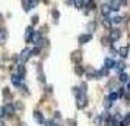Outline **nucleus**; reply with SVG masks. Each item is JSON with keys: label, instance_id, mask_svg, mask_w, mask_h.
<instances>
[{"label": "nucleus", "instance_id": "f257e3e1", "mask_svg": "<svg viewBox=\"0 0 130 126\" xmlns=\"http://www.w3.org/2000/svg\"><path fill=\"white\" fill-rule=\"evenodd\" d=\"M31 43L34 44V46H37V47H40L42 43V37H41V32L40 31H34V35H32V38H31Z\"/></svg>", "mask_w": 130, "mask_h": 126}, {"label": "nucleus", "instance_id": "f03ea898", "mask_svg": "<svg viewBox=\"0 0 130 126\" xmlns=\"http://www.w3.org/2000/svg\"><path fill=\"white\" fill-rule=\"evenodd\" d=\"M88 104V98H86V94H77V101L76 106L77 108H85Z\"/></svg>", "mask_w": 130, "mask_h": 126}, {"label": "nucleus", "instance_id": "7ed1b4c3", "mask_svg": "<svg viewBox=\"0 0 130 126\" xmlns=\"http://www.w3.org/2000/svg\"><path fill=\"white\" fill-rule=\"evenodd\" d=\"M31 56H32V50H29V48H24L22 53L19 54V62H21V63H25Z\"/></svg>", "mask_w": 130, "mask_h": 126}, {"label": "nucleus", "instance_id": "20e7f679", "mask_svg": "<svg viewBox=\"0 0 130 126\" xmlns=\"http://www.w3.org/2000/svg\"><path fill=\"white\" fill-rule=\"evenodd\" d=\"M10 81H12V84L15 85V87H22V82H24V78L21 76V75H12V78H10Z\"/></svg>", "mask_w": 130, "mask_h": 126}, {"label": "nucleus", "instance_id": "39448f33", "mask_svg": "<svg viewBox=\"0 0 130 126\" xmlns=\"http://www.w3.org/2000/svg\"><path fill=\"white\" fill-rule=\"evenodd\" d=\"M91 38H92L91 34H82V35H79L77 41H79V44H86L88 41H91Z\"/></svg>", "mask_w": 130, "mask_h": 126}, {"label": "nucleus", "instance_id": "423d86ee", "mask_svg": "<svg viewBox=\"0 0 130 126\" xmlns=\"http://www.w3.org/2000/svg\"><path fill=\"white\" fill-rule=\"evenodd\" d=\"M22 6H24L25 12H29L31 9L34 7V3H32V0H22Z\"/></svg>", "mask_w": 130, "mask_h": 126}, {"label": "nucleus", "instance_id": "0eeeda50", "mask_svg": "<svg viewBox=\"0 0 130 126\" xmlns=\"http://www.w3.org/2000/svg\"><path fill=\"white\" fill-rule=\"evenodd\" d=\"M121 3H123V0H111V2H110L111 10H118V9L121 7Z\"/></svg>", "mask_w": 130, "mask_h": 126}, {"label": "nucleus", "instance_id": "6e6552de", "mask_svg": "<svg viewBox=\"0 0 130 126\" xmlns=\"http://www.w3.org/2000/svg\"><path fill=\"white\" fill-rule=\"evenodd\" d=\"M120 37H121V32H120V30H117V28H116V30H111V31H110V38H111L112 41L118 40Z\"/></svg>", "mask_w": 130, "mask_h": 126}, {"label": "nucleus", "instance_id": "1a4fd4ad", "mask_svg": "<svg viewBox=\"0 0 130 126\" xmlns=\"http://www.w3.org/2000/svg\"><path fill=\"white\" fill-rule=\"evenodd\" d=\"M34 35V30H32V26H28L26 30H25V40L28 43H31V38Z\"/></svg>", "mask_w": 130, "mask_h": 126}, {"label": "nucleus", "instance_id": "9d476101", "mask_svg": "<svg viewBox=\"0 0 130 126\" xmlns=\"http://www.w3.org/2000/svg\"><path fill=\"white\" fill-rule=\"evenodd\" d=\"M5 111H6V116H12L15 113V106L10 104V103H7L6 106H5Z\"/></svg>", "mask_w": 130, "mask_h": 126}, {"label": "nucleus", "instance_id": "9b49d317", "mask_svg": "<svg viewBox=\"0 0 130 126\" xmlns=\"http://www.w3.org/2000/svg\"><path fill=\"white\" fill-rule=\"evenodd\" d=\"M114 65H116V62L112 59H108V57H107V59L104 60V67H107V69H112Z\"/></svg>", "mask_w": 130, "mask_h": 126}, {"label": "nucleus", "instance_id": "f8f14e48", "mask_svg": "<svg viewBox=\"0 0 130 126\" xmlns=\"http://www.w3.org/2000/svg\"><path fill=\"white\" fill-rule=\"evenodd\" d=\"M34 117H35V120L38 122V123H45V120H44V116H42L40 111H34Z\"/></svg>", "mask_w": 130, "mask_h": 126}, {"label": "nucleus", "instance_id": "ddd939ff", "mask_svg": "<svg viewBox=\"0 0 130 126\" xmlns=\"http://www.w3.org/2000/svg\"><path fill=\"white\" fill-rule=\"evenodd\" d=\"M7 40V31L6 30H0V44H5Z\"/></svg>", "mask_w": 130, "mask_h": 126}, {"label": "nucleus", "instance_id": "4468645a", "mask_svg": "<svg viewBox=\"0 0 130 126\" xmlns=\"http://www.w3.org/2000/svg\"><path fill=\"white\" fill-rule=\"evenodd\" d=\"M114 67H116V71L117 72H123L124 71V67H126V65H124V62H116V65H114Z\"/></svg>", "mask_w": 130, "mask_h": 126}, {"label": "nucleus", "instance_id": "2eb2a0df", "mask_svg": "<svg viewBox=\"0 0 130 126\" xmlns=\"http://www.w3.org/2000/svg\"><path fill=\"white\" fill-rule=\"evenodd\" d=\"M118 54L121 56V57H127L129 56V47H121V48H118Z\"/></svg>", "mask_w": 130, "mask_h": 126}, {"label": "nucleus", "instance_id": "dca6fc26", "mask_svg": "<svg viewBox=\"0 0 130 126\" xmlns=\"http://www.w3.org/2000/svg\"><path fill=\"white\" fill-rule=\"evenodd\" d=\"M101 12H102V15H108L111 12V6L110 5H102L101 6Z\"/></svg>", "mask_w": 130, "mask_h": 126}, {"label": "nucleus", "instance_id": "f3484780", "mask_svg": "<svg viewBox=\"0 0 130 126\" xmlns=\"http://www.w3.org/2000/svg\"><path fill=\"white\" fill-rule=\"evenodd\" d=\"M104 18H102V24L105 25V26H111V24H112V19H110L108 18V15H102Z\"/></svg>", "mask_w": 130, "mask_h": 126}, {"label": "nucleus", "instance_id": "a211bd4d", "mask_svg": "<svg viewBox=\"0 0 130 126\" xmlns=\"http://www.w3.org/2000/svg\"><path fill=\"white\" fill-rule=\"evenodd\" d=\"M75 7H76V9L85 7V2H83V0H75Z\"/></svg>", "mask_w": 130, "mask_h": 126}, {"label": "nucleus", "instance_id": "6ab92c4d", "mask_svg": "<svg viewBox=\"0 0 130 126\" xmlns=\"http://www.w3.org/2000/svg\"><path fill=\"white\" fill-rule=\"evenodd\" d=\"M110 41H112L110 37H102V38H101V43H102V46H110V44H111Z\"/></svg>", "mask_w": 130, "mask_h": 126}, {"label": "nucleus", "instance_id": "aec40b11", "mask_svg": "<svg viewBox=\"0 0 130 126\" xmlns=\"http://www.w3.org/2000/svg\"><path fill=\"white\" fill-rule=\"evenodd\" d=\"M118 97H120V92H117V91H112L111 94H110V98H111V101H116Z\"/></svg>", "mask_w": 130, "mask_h": 126}, {"label": "nucleus", "instance_id": "412c9836", "mask_svg": "<svg viewBox=\"0 0 130 126\" xmlns=\"http://www.w3.org/2000/svg\"><path fill=\"white\" fill-rule=\"evenodd\" d=\"M18 73H19V75H21V76H22V78H24V76H25V73H26V71H25V66H24V65H19Z\"/></svg>", "mask_w": 130, "mask_h": 126}, {"label": "nucleus", "instance_id": "4be33fe9", "mask_svg": "<svg viewBox=\"0 0 130 126\" xmlns=\"http://www.w3.org/2000/svg\"><path fill=\"white\" fill-rule=\"evenodd\" d=\"M86 7H88L89 10H94L95 9V2L94 0H89L88 3H86Z\"/></svg>", "mask_w": 130, "mask_h": 126}, {"label": "nucleus", "instance_id": "5701e85b", "mask_svg": "<svg viewBox=\"0 0 130 126\" xmlns=\"http://www.w3.org/2000/svg\"><path fill=\"white\" fill-rule=\"evenodd\" d=\"M118 79H120L121 82H127V81H129V76H127L126 73H123V72H121V73H120V78H118Z\"/></svg>", "mask_w": 130, "mask_h": 126}, {"label": "nucleus", "instance_id": "b1692460", "mask_svg": "<svg viewBox=\"0 0 130 126\" xmlns=\"http://www.w3.org/2000/svg\"><path fill=\"white\" fill-rule=\"evenodd\" d=\"M79 91H80V94H86V84H85V82H82V84H80Z\"/></svg>", "mask_w": 130, "mask_h": 126}, {"label": "nucleus", "instance_id": "393cba45", "mask_svg": "<svg viewBox=\"0 0 130 126\" xmlns=\"http://www.w3.org/2000/svg\"><path fill=\"white\" fill-rule=\"evenodd\" d=\"M75 72H76V75H83V67L77 65V66L75 67Z\"/></svg>", "mask_w": 130, "mask_h": 126}, {"label": "nucleus", "instance_id": "a878e982", "mask_svg": "<svg viewBox=\"0 0 130 126\" xmlns=\"http://www.w3.org/2000/svg\"><path fill=\"white\" fill-rule=\"evenodd\" d=\"M123 21V16H114L112 18V24H120Z\"/></svg>", "mask_w": 130, "mask_h": 126}, {"label": "nucleus", "instance_id": "bb28decb", "mask_svg": "<svg viewBox=\"0 0 130 126\" xmlns=\"http://www.w3.org/2000/svg\"><path fill=\"white\" fill-rule=\"evenodd\" d=\"M40 50H41V48H40V47H37V46H35V47L32 48V56H37V54L40 53Z\"/></svg>", "mask_w": 130, "mask_h": 126}, {"label": "nucleus", "instance_id": "cd10ccee", "mask_svg": "<svg viewBox=\"0 0 130 126\" xmlns=\"http://www.w3.org/2000/svg\"><path fill=\"white\" fill-rule=\"evenodd\" d=\"M53 16H54V21L57 22V19H59V16H60V13L57 12V10H53Z\"/></svg>", "mask_w": 130, "mask_h": 126}, {"label": "nucleus", "instance_id": "c85d7f7f", "mask_svg": "<svg viewBox=\"0 0 130 126\" xmlns=\"http://www.w3.org/2000/svg\"><path fill=\"white\" fill-rule=\"evenodd\" d=\"M45 126H57V125H56L54 120H48V122H45Z\"/></svg>", "mask_w": 130, "mask_h": 126}, {"label": "nucleus", "instance_id": "c756f323", "mask_svg": "<svg viewBox=\"0 0 130 126\" xmlns=\"http://www.w3.org/2000/svg\"><path fill=\"white\" fill-rule=\"evenodd\" d=\"M6 116V111H5V107H0V117Z\"/></svg>", "mask_w": 130, "mask_h": 126}, {"label": "nucleus", "instance_id": "7c9ffc66", "mask_svg": "<svg viewBox=\"0 0 130 126\" xmlns=\"http://www.w3.org/2000/svg\"><path fill=\"white\" fill-rule=\"evenodd\" d=\"M37 24H38V16L35 15V16H32V25H37Z\"/></svg>", "mask_w": 130, "mask_h": 126}, {"label": "nucleus", "instance_id": "2f4dec72", "mask_svg": "<svg viewBox=\"0 0 130 126\" xmlns=\"http://www.w3.org/2000/svg\"><path fill=\"white\" fill-rule=\"evenodd\" d=\"M124 90H126V91H129V92H130V79L127 81V82H126V88H124Z\"/></svg>", "mask_w": 130, "mask_h": 126}]
</instances>
